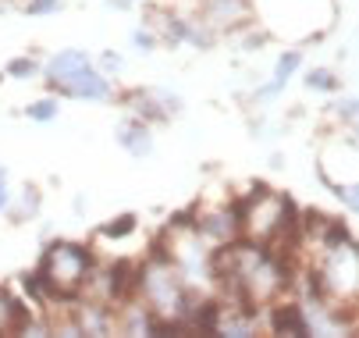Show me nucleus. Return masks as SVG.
<instances>
[{
	"label": "nucleus",
	"instance_id": "obj_1",
	"mask_svg": "<svg viewBox=\"0 0 359 338\" xmlns=\"http://www.w3.org/2000/svg\"><path fill=\"white\" fill-rule=\"evenodd\" d=\"M93 260L86 250L79 246H54L43 260V271L36 278H29V285L36 288H46V296H75V288L86 281Z\"/></svg>",
	"mask_w": 359,
	"mask_h": 338
},
{
	"label": "nucleus",
	"instance_id": "obj_2",
	"mask_svg": "<svg viewBox=\"0 0 359 338\" xmlns=\"http://www.w3.org/2000/svg\"><path fill=\"white\" fill-rule=\"evenodd\" d=\"M82 72H89V58H86V54H79V50H68V54L54 58V65H50V75H54L61 86H65V82H72V79H75V75H82Z\"/></svg>",
	"mask_w": 359,
	"mask_h": 338
},
{
	"label": "nucleus",
	"instance_id": "obj_3",
	"mask_svg": "<svg viewBox=\"0 0 359 338\" xmlns=\"http://www.w3.org/2000/svg\"><path fill=\"white\" fill-rule=\"evenodd\" d=\"M65 89L75 93V96H93V100H104V96H107V82L100 79V75H93V72L75 75L72 82H65Z\"/></svg>",
	"mask_w": 359,
	"mask_h": 338
},
{
	"label": "nucleus",
	"instance_id": "obj_4",
	"mask_svg": "<svg viewBox=\"0 0 359 338\" xmlns=\"http://www.w3.org/2000/svg\"><path fill=\"white\" fill-rule=\"evenodd\" d=\"M121 139L132 142V154H146V150H149V135H146V132H139V135H135V132H121Z\"/></svg>",
	"mask_w": 359,
	"mask_h": 338
},
{
	"label": "nucleus",
	"instance_id": "obj_5",
	"mask_svg": "<svg viewBox=\"0 0 359 338\" xmlns=\"http://www.w3.org/2000/svg\"><path fill=\"white\" fill-rule=\"evenodd\" d=\"M128 228H135V217H132V214H128V217H121V221H114L107 231H128Z\"/></svg>",
	"mask_w": 359,
	"mask_h": 338
},
{
	"label": "nucleus",
	"instance_id": "obj_6",
	"mask_svg": "<svg viewBox=\"0 0 359 338\" xmlns=\"http://www.w3.org/2000/svg\"><path fill=\"white\" fill-rule=\"evenodd\" d=\"M50 114H54V104H36L32 107V118H50Z\"/></svg>",
	"mask_w": 359,
	"mask_h": 338
},
{
	"label": "nucleus",
	"instance_id": "obj_7",
	"mask_svg": "<svg viewBox=\"0 0 359 338\" xmlns=\"http://www.w3.org/2000/svg\"><path fill=\"white\" fill-rule=\"evenodd\" d=\"M8 203V192H4V171H0V207Z\"/></svg>",
	"mask_w": 359,
	"mask_h": 338
}]
</instances>
